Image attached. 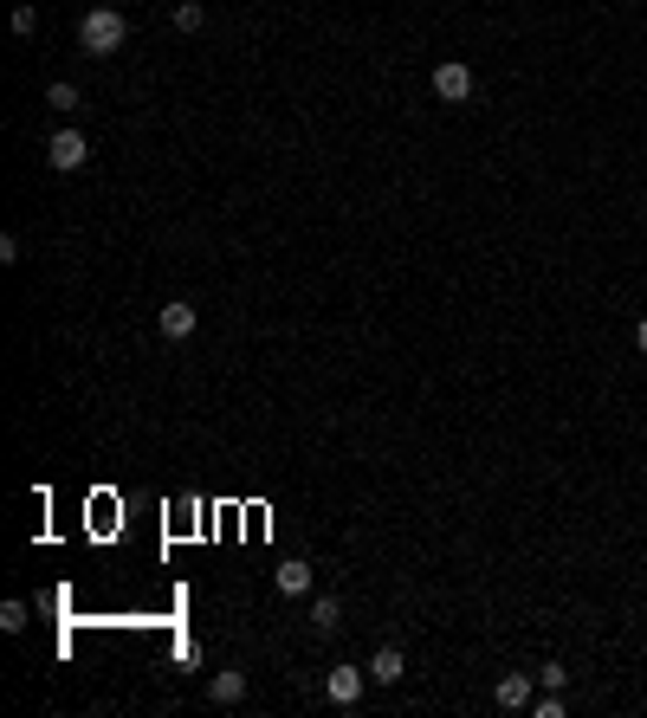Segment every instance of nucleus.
Listing matches in <instances>:
<instances>
[{"mask_svg": "<svg viewBox=\"0 0 647 718\" xmlns=\"http://www.w3.org/2000/svg\"><path fill=\"white\" fill-rule=\"evenodd\" d=\"M123 39H130V20H123L117 7H91L85 20H78V46H85L91 59H110V52H123Z\"/></svg>", "mask_w": 647, "mask_h": 718, "instance_id": "obj_1", "label": "nucleus"}, {"mask_svg": "<svg viewBox=\"0 0 647 718\" xmlns=\"http://www.w3.org/2000/svg\"><path fill=\"white\" fill-rule=\"evenodd\" d=\"M369 686H376V680H369V667H350V660L324 673V699H330V706H343V712H350V706H363V693H369Z\"/></svg>", "mask_w": 647, "mask_h": 718, "instance_id": "obj_2", "label": "nucleus"}, {"mask_svg": "<svg viewBox=\"0 0 647 718\" xmlns=\"http://www.w3.org/2000/svg\"><path fill=\"white\" fill-rule=\"evenodd\" d=\"M46 162H52L59 175H78V169L91 162V143H85L78 130H52V143H46Z\"/></svg>", "mask_w": 647, "mask_h": 718, "instance_id": "obj_3", "label": "nucleus"}, {"mask_svg": "<svg viewBox=\"0 0 647 718\" xmlns=\"http://www.w3.org/2000/svg\"><path fill=\"white\" fill-rule=\"evenodd\" d=\"M434 98H440V104H466V98H473V65L440 59V65H434Z\"/></svg>", "mask_w": 647, "mask_h": 718, "instance_id": "obj_4", "label": "nucleus"}, {"mask_svg": "<svg viewBox=\"0 0 647 718\" xmlns=\"http://www.w3.org/2000/svg\"><path fill=\"white\" fill-rule=\"evenodd\" d=\"M311 583H318V570H311L305 557H285L279 570H272V589H279V596H311Z\"/></svg>", "mask_w": 647, "mask_h": 718, "instance_id": "obj_5", "label": "nucleus"}, {"mask_svg": "<svg viewBox=\"0 0 647 718\" xmlns=\"http://www.w3.org/2000/svg\"><path fill=\"white\" fill-rule=\"evenodd\" d=\"M208 699H214V706H240V699H246V667L214 673V680H208Z\"/></svg>", "mask_w": 647, "mask_h": 718, "instance_id": "obj_6", "label": "nucleus"}, {"mask_svg": "<svg viewBox=\"0 0 647 718\" xmlns=\"http://www.w3.org/2000/svg\"><path fill=\"white\" fill-rule=\"evenodd\" d=\"M156 324H162V337H175V343L195 337V305H182V298H175V305H162V311H156Z\"/></svg>", "mask_w": 647, "mask_h": 718, "instance_id": "obj_7", "label": "nucleus"}, {"mask_svg": "<svg viewBox=\"0 0 647 718\" xmlns=\"http://www.w3.org/2000/svg\"><path fill=\"white\" fill-rule=\"evenodd\" d=\"M402 647H376V660H369V680L376 686H402Z\"/></svg>", "mask_w": 647, "mask_h": 718, "instance_id": "obj_8", "label": "nucleus"}, {"mask_svg": "<svg viewBox=\"0 0 647 718\" xmlns=\"http://www.w3.org/2000/svg\"><path fill=\"white\" fill-rule=\"evenodd\" d=\"M531 680H538V673H505V680H499V693H492V699H499L505 712L531 706Z\"/></svg>", "mask_w": 647, "mask_h": 718, "instance_id": "obj_9", "label": "nucleus"}, {"mask_svg": "<svg viewBox=\"0 0 647 718\" xmlns=\"http://www.w3.org/2000/svg\"><path fill=\"white\" fill-rule=\"evenodd\" d=\"M311 628H318V634H337V628H343V602H337V596H311Z\"/></svg>", "mask_w": 647, "mask_h": 718, "instance_id": "obj_10", "label": "nucleus"}, {"mask_svg": "<svg viewBox=\"0 0 647 718\" xmlns=\"http://www.w3.org/2000/svg\"><path fill=\"white\" fill-rule=\"evenodd\" d=\"M201 20H208L201 0H182V7H175V26H182V33H201Z\"/></svg>", "mask_w": 647, "mask_h": 718, "instance_id": "obj_11", "label": "nucleus"}, {"mask_svg": "<svg viewBox=\"0 0 647 718\" xmlns=\"http://www.w3.org/2000/svg\"><path fill=\"white\" fill-rule=\"evenodd\" d=\"M46 104L52 110H78V85H72V78H59V85L46 91Z\"/></svg>", "mask_w": 647, "mask_h": 718, "instance_id": "obj_12", "label": "nucleus"}, {"mask_svg": "<svg viewBox=\"0 0 647 718\" xmlns=\"http://www.w3.org/2000/svg\"><path fill=\"white\" fill-rule=\"evenodd\" d=\"M13 33L33 39V33H39V7H13Z\"/></svg>", "mask_w": 647, "mask_h": 718, "instance_id": "obj_13", "label": "nucleus"}, {"mask_svg": "<svg viewBox=\"0 0 647 718\" xmlns=\"http://www.w3.org/2000/svg\"><path fill=\"white\" fill-rule=\"evenodd\" d=\"M0 628L20 634V628H26V602H0Z\"/></svg>", "mask_w": 647, "mask_h": 718, "instance_id": "obj_14", "label": "nucleus"}, {"mask_svg": "<svg viewBox=\"0 0 647 718\" xmlns=\"http://www.w3.org/2000/svg\"><path fill=\"white\" fill-rule=\"evenodd\" d=\"M538 686H544V693H563V686H570V673H563V667H557V660H550V667L538 673Z\"/></svg>", "mask_w": 647, "mask_h": 718, "instance_id": "obj_15", "label": "nucleus"}, {"mask_svg": "<svg viewBox=\"0 0 647 718\" xmlns=\"http://www.w3.org/2000/svg\"><path fill=\"white\" fill-rule=\"evenodd\" d=\"M531 712H538V718H563V693H544V699H531Z\"/></svg>", "mask_w": 647, "mask_h": 718, "instance_id": "obj_16", "label": "nucleus"}, {"mask_svg": "<svg viewBox=\"0 0 647 718\" xmlns=\"http://www.w3.org/2000/svg\"><path fill=\"white\" fill-rule=\"evenodd\" d=\"M635 343H641V356H647V317H641V324H635Z\"/></svg>", "mask_w": 647, "mask_h": 718, "instance_id": "obj_17", "label": "nucleus"}]
</instances>
